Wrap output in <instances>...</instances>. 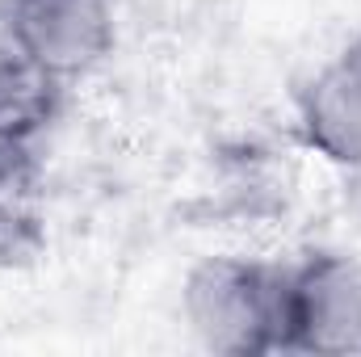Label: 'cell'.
I'll return each instance as SVG.
<instances>
[{
	"mask_svg": "<svg viewBox=\"0 0 361 357\" xmlns=\"http://www.w3.org/2000/svg\"><path fill=\"white\" fill-rule=\"evenodd\" d=\"M361 353V261L341 248H311L286 265V349Z\"/></svg>",
	"mask_w": 361,
	"mask_h": 357,
	"instance_id": "obj_3",
	"label": "cell"
},
{
	"mask_svg": "<svg viewBox=\"0 0 361 357\" xmlns=\"http://www.w3.org/2000/svg\"><path fill=\"white\" fill-rule=\"evenodd\" d=\"M68 80L0 47V139L38 143L63 114Z\"/></svg>",
	"mask_w": 361,
	"mask_h": 357,
	"instance_id": "obj_5",
	"label": "cell"
},
{
	"mask_svg": "<svg viewBox=\"0 0 361 357\" xmlns=\"http://www.w3.org/2000/svg\"><path fill=\"white\" fill-rule=\"evenodd\" d=\"M47 257V223L30 198H0V273H25Z\"/></svg>",
	"mask_w": 361,
	"mask_h": 357,
	"instance_id": "obj_6",
	"label": "cell"
},
{
	"mask_svg": "<svg viewBox=\"0 0 361 357\" xmlns=\"http://www.w3.org/2000/svg\"><path fill=\"white\" fill-rule=\"evenodd\" d=\"M38 173H42L38 143L0 139V198H34Z\"/></svg>",
	"mask_w": 361,
	"mask_h": 357,
	"instance_id": "obj_7",
	"label": "cell"
},
{
	"mask_svg": "<svg viewBox=\"0 0 361 357\" xmlns=\"http://www.w3.org/2000/svg\"><path fill=\"white\" fill-rule=\"evenodd\" d=\"M294 126L302 147L332 169L361 164V34L307 76L294 97Z\"/></svg>",
	"mask_w": 361,
	"mask_h": 357,
	"instance_id": "obj_4",
	"label": "cell"
},
{
	"mask_svg": "<svg viewBox=\"0 0 361 357\" xmlns=\"http://www.w3.org/2000/svg\"><path fill=\"white\" fill-rule=\"evenodd\" d=\"M180 315L193 341L223 357L286 349V265L244 253L202 257L180 282Z\"/></svg>",
	"mask_w": 361,
	"mask_h": 357,
	"instance_id": "obj_1",
	"label": "cell"
},
{
	"mask_svg": "<svg viewBox=\"0 0 361 357\" xmlns=\"http://www.w3.org/2000/svg\"><path fill=\"white\" fill-rule=\"evenodd\" d=\"M118 42L114 0H0V47L59 80L97 72Z\"/></svg>",
	"mask_w": 361,
	"mask_h": 357,
	"instance_id": "obj_2",
	"label": "cell"
},
{
	"mask_svg": "<svg viewBox=\"0 0 361 357\" xmlns=\"http://www.w3.org/2000/svg\"><path fill=\"white\" fill-rule=\"evenodd\" d=\"M345 202H349L353 219L361 223V164L357 169H345Z\"/></svg>",
	"mask_w": 361,
	"mask_h": 357,
	"instance_id": "obj_8",
	"label": "cell"
}]
</instances>
